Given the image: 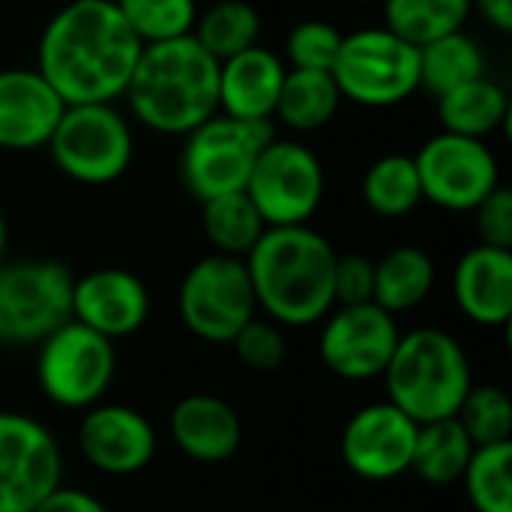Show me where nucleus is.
I'll return each instance as SVG.
<instances>
[{
	"label": "nucleus",
	"mask_w": 512,
	"mask_h": 512,
	"mask_svg": "<svg viewBox=\"0 0 512 512\" xmlns=\"http://www.w3.org/2000/svg\"><path fill=\"white\" fill-rule=\"evenodd\" d=\"M63 486V450L30 414L0 411V512H33Z\"/></svg>",
	"instance_id": "13"
},
{
	"label": "nucleus",
	"mask_w": 512,
	"mask_h": 512,
	"mask_svg": "<svg viewBox=\"0 0 512 512\" xmlns=\"http://www.w3.org/2000/svg\"><path fill=\"white\" fill-rule=\"evenodd\" d=\"M342 105V93L330 72L288 69L273 117L294 132L324 129Z\"/></svg>",
	"instance_id": "24"
},
{
	"label": "nucleus",
	"mask_w": 512,
	"mask_h": 512,
	"mask_svg": "<svg viewBox=\"0 0 512 512\" xmlns=\"http://www.w3.org/2000/svg\"><path fill=\"white\" fill-rule=\"evenodd\" d=\"M417 51H420V90H426L435 99L465 81L489 75L486 51L468 30L441 36Z\"/></svg>",
	"instance_id": "27"
},
{
	"label": "nucleus",
	"mask_w": 512,
	"mask_h": 512,
	"mask_svg": "<svg viewBox=\"0 0 512 512\" xmlns=\"http://www.w3.org/2000/svg\"><path fill=\"white\" fill-rule=\"evenodd\" d=\"M54 165L81 186L117 183L135 159V132L117 102L66 105L48 147Z\"/></svg>",
	"instance_id": "5"
},
{
	"label": "nucleus",
	"mask_w": 512,
	"mask_h": 512,
	"mask_svg": "<svg viewBox=\"0 0 512 512\" xmlns=\"http://www.w3.org/2000/svg\"><path fill=\"white\" fill-rule=\"evenodd\" d=\"M123 99L144 129L183 138L219 114V60L192 33L144 45Z\"/></svg>",
	"instance_id": "3"
},
{
	"label": "nucleus",
	"mask_w": 512,
	"mask_h": 512,
	"mask_svg": "<svg viewBox=\"0 0 512 512\" xmlns=\"http://www.w3.org/2000/svg\"><path fill=\"white\" fill-rule=\"evenodd\" d=\"M342 30L324 18H306L294 24L285 36V66L288 69H312L330 72L342 45Z\"/></svg>",
	"instance_id": "34"
},
{
	"label": "nucleus",
	"mask_w": 512,
	"mask_h": 512,
	"mask_svg": "<svg viewBox=\"0 0 512 512\" xmlns=\"http://www.w3.org/2000/svg\"><path fill=\"white\" fill-rule=\"evenodd\" d=\"M456 420L474 447L512 444V402L501 384H474Z\"/></svg>",
	"instance_id": "32"
},
{
	"label": "nucleus",
	"mask_w": 512,
	"mask_h": 512,
	"mask_svg": "<svg viewBox=\"0 0 512 512\" xmlns=\"http://www.w3.org/2000/svg\"><path fill=\"white\" fill-rule=\"evenodd\" d=\"M414 165L423 201L450 213H474V207L501 186V165L489 141L453 132L426 138Z\"/></svg>",
	"instance_id": "12"
},
{
	"label": "nucleus",
	"mask_w": 512,
	"mask_h": 512,
	"mask_svg": "<svg viewBox=\"0 0 512 512\" xmlns=\"http://www.w3.org/2000/svg\"><path fill=\"white\" fill-rule=\"evenodd\" d=\"M114 3L144 45L189 36L201 12L198 0H114Z\"/></svg>",
	"instance_id": "33"
},
{
	"label": "nucleus",
	"mask_w": 512,
	"mask_h": 512,
	"mask_svg": "<svg viewBox=\"0 0 512 512\" xmlns=\"http://www.w3.org/2000/svg\"><path fill=\"white\" fill-rule=\"evenodd\" d=\"M75 441L81 459L105 477H135L153 465L159 450L153 423L120 402H99L81 411Z\"/></svg>",
	"instance_id": "16"
},
{
	"label": "nucleus",
	"mask_w": 512,
	"mask_h": 512,
	"mask_svg": "<svg viewBox=\"0 0 512 512\" xmlns=\"http://www.w3.org/2000/svg\"><path fill=\"white\" fill-rule=\"evenodd\" d=\"M141 51L114 0H69L42 27L36 69L66 105L117 102Z\"/></svg>",
	"instance_id": "1"
},
{
	"label": "nucleus",
	"mask_w": 512,
	"mask_h": 512,
	"mask_svg": "<svg viewBox=\"0 0 512 512\" xmlns=\"http://www.w3.org/2000/svg\"><path fill=\"white\" fill-rule=\"evenodd\" d=\"M285 60L267 48L252 45L219 63V114L246 123H273L279 90L285 81Z\"/></svg>",
	"instance_id": "21"
},
{
	"label": "nucleus",
	"mask_w": 512,
	"mask_h": 512,
	"mask_svg": "<svg viewBox=\"0 0 512 512\" xmlns=\"http://www.w3.org/2000/svg\"><path fill=\"white\" fill-rule=\"evenodd\" d=\"M66 102L39 69H0V150L30 153L48 147Z\"/></svg>",
	"instance_id": "18"
},
{
	"label": "nucleus",
	"mask_w": 512,
	"mask_h": 512,
	"mask_svg": "<svg viewBox=\"0 0 512 512\" xmlns=\"http://www.w3.org/2000/svg\"><path fill=\"white\" fill-rule=\"evenodd\" d=\"M354 3H381V0H354Z\"/></svg>",
	"instance_id": "41"
},
{
	"label": "nucleus",
	"mask_w": 512,
	"mask_h": 512,
	"mask_svg": "<svg viewBox=\"0 0 512 512\" xmlns=\"http://www.w3.org/2000/svg\"><path fill=\"white\" fill-rule=\"evenodd\" d=\"M327 174L312 147L297 138H273L255 159L246 195L267 228L309 225L321 210Z\"/></svg>",
	"instance_id": "10"
},
{
	"label": "nucleus",
	"mask_w": 512,
	"mask_h": 512,
	"mask_svg": "<svg viewBox=\"0 0 512 512\" xmlns=\"http://www.w3.org/2000/svg\"><path fill=\"white\" fill-rule=\"evenodd\" d=\"M33 512H111L96 495L84 492V489H72V486H60L54 489Z\"/></svg>",
	"instance_id": "38"
},
{
	"label": "nucleus",
	"mask_w": 512,
	"mask_h": 512,
	"mask_svg": "<svg viewBox=\"0 0 512 512\" xmlns=\"http://www.w3.org/2000/svg\"><path fill=\"white\" fill-rule=\"evenodd\" d=\"M474 225L483 246L512 252V192L504 183L474 207Z\"/></svg>",
	"instance_id": "37"
},
{
	"label": "nucleus",
	"mask_w": 512,
	"mask_h": 512,
	"mask_svg": "<svg viewBox=\"0 0 512 512\" xmlns=\"http://www.w3.org/2000/svg\"><path fill=\"white\" fill-rule=\"evenodd\" d=\"M414 441L417 423L384 399L363 405L348 417L339 453L354 477L366 483H390L411 471Z\"/></svg>",
	"instance_id": "15"
},
{
	"label": "nucleus",
	"mask_w": 512,
	"mask_h": 512,
	"mask_svg": "<svg viewBox=\"0 0 512 512\" xmlns=\"http://www.w3.org/2000/svg\"><path fill=\"white\" fill-rule=\"evenodd\" d=\"M342 99L363 108H393L420 90V51L381 27H360L342 36L330 69Z\"/></svg>",
	"instance_id": "6"
},
{
	"label": "nucleus",
	"mask_w": 512,
	"mask_h": 512,
	"mask_svg": "<svg viewBox=\"0 0 512 512\" xmlns=\"http://www.w3.org/2000/svg\"><path fill=\"white\" fill-rule=\"evenodd\" d=\"M360 198L381 219H402L414 213L423 204L414 156L387 153L375 159L360 180Z\"/></svg>",
	"instance_id": "28"
},
{
	"label": "nucleus",
	"mask_w": 512,
	"mask_h": 512,
	"mask_svg": "<svg viewBox=\"0 0 512 512\" xmlns=\"http://www.w3.org/2000/svg\"><path fill=\"white\" fill-rule=\"evenodd\" d=\"M192 36L210 57H216L222 63V60L258 45L261 15L246 0H216L204 12H198Z\"/></svg>",
	"instance_id": "30"
},
{
	"label": "nucleus",
	"mask_w": 512,
	"mask_h": 512,
	"mask_svg": "<svg viewBox=\"0 0 512 512\" xmlns=\"http://www.w3.org/2000/svg\"><path fill=\"white\" fill-rule=\"evenodd\" d=\"M471 6L501 33L512 30V0H471Z\"/></svg>",
	"instance_id": "39"
},
{
	"label": "nucleus",
	"mask_w": 512,
	"mask_h": 512,
	"mask_svg": "<svg viewBox=\"0 0 512 512\" xmlns=\"http://www.w3.org/2000/svg\"><path fill=\"white\" fill-rule=\"evenodd\" d=\"M201 225L213 252L228 255V258H246L252 246L261 240V234L267 231L261 213L255 210L246 192H231V195L204 201Z\"/></svg>",
	"instance_id": "29"
},
{
	"label": "nucleus",
	"mask_w": 512,
	"mask_h": 512,
	"mask_svg": "<svg viewBox=\"0 0 512 512\" xmlns=\"http://www.w3.org/2000/svg\"><path fill=\"white\" fill-rule=\"evenodd\" d=\"M474 444L459 426L456 417L438 420V423H423L417 426V441H414V456H411V471L417 480L426 486H453L462 480Z\"/></svg>",
	"instance_id": "25"
},
{
	"label": "nucleus",
	"mask_w": 512,
	"mask_h": 512,
	"mask_svg": "<svg viewBox=\"0 0 512 512\" xmlns=\"http://www.w3.org/2000/svg\"><path fill=\"white\" fill-rule=\"evenodd\" d=\"M441 132L489 141L510 120V93L501 81L480 75L438 96Z\"/></svg>",
	"instance_id": "22"
},
{
	"label": "nucleus",
	"mask_w": 512,
	"mask_h": 512,
	"mask_svg": "<svg viewBox=\"0 0 512 512\" xmlns=\"http://www.w3.org/2000/svg\"><path fill=\"white\" fill-rule=\"evenodd\" d=\"M384 27L423 48L441 36L465 30L474 15L471 0H381Z\"/></svg>",
	"instance_id": "26"
},
{
	"label": "nucleus",
	"mask_w": 512,
	"mask_h": 512,
	"mask_svg": "<svg viewBox=\"0 0 512 512\" xmlns=\"http://www.w3.org/2000/svg\"><path fill=\"white\" fill-rule=\"evenodd\" d=\"M381 378L387 402L417 426L456 417L474 387L471 360L462 342L438 327L402 333Z\"/></svg>",
	"instance_id": "4"
},
{
	"label": "nucleus",
	"mask_w": 512,
	"mask_h": 512,
	"mask_svg": "<svg viewBox=\"0 0 512 512\" xmlns=\"http://www.w3.org/2000/svg\"><path fill=\"white\" fill-rule=\"evenodd\" d=\"M237 354V360L252 372H279L288 357V345L282 336V327L270 318H252L237 330V336L228 342Z\"/></svg>",
	"instance_id": "35"
},
{
	"label": "nucleus",
	"mask_w": 512,
	"mask_h": 512,
	"mask_svg": "<svg viewBox=\"0 0 512 512\" xmlns=\"http://www.w3.org/2000/svg\"><path fill=\"white\" fill-rule=\"evenodd\" d=\"M450 291L456 309L477 327L504 330L512 321V252L471 246L453 267Z\"/></svg>",
	"instance_id": "19"
},
{
	"label": "nucleus",
	"mask_w": 512,
	"mask_h": 512,
	"mask_svg": "<svg viewBox=\"0 0 512 512\" xmlns=\"http://www.w3.org/2000/svg\"><path fill=\"white\" fill-rule=\"evenodd\" d=\"M150 291L123 267H99L72 282V321L117 342L135 336L150 318Z\"/></svg>",
	"instance_id": "17"
},
{
	"label": "nucleus",
	"mask_w": 512,
	"mask_h": 512,
	"mask_svg": "<svg viewBox=\"0 0 512 512\" xmlns=\"http://www.w3.org/2000/svg\"><path fill=\"white\" fill-rule=\"evenodd\" d=\"M459 483L474 512H512V444L477 447Z\"/></svg>",
	"instance_id": "31"
},
{
	"label": "nucleus",
	"mask_w": 512,
	"mask_h": 512,
	"mask_svg": "<svg viewBox=\"0 0 512 512\" xmlns=\"http://www.w3.org/2000/svg\"><path fill=\"white\" fill-rule=\"evenodd\" d=\"M372 294H375V261L360 252L336 255V270H333L336 306L372 303Z\"/></svg>",
	"instance_id": "36"
},
{
	"label": "nucleus",
	"mask_w": 512,
	"mask_h": 512,
	"mask_svg": "<svg viewBox=\"0 0 512 512\" xmlns=\"http://www.w3.org/2000/svg\"><path fill=\"white\" fill-rule=\"evenodd\" d=\"M399 336L396 318L375 303L333 306L321 321L318 357L342 381H375L384 375Z\"/></svg>",
	"instance_id": "14"
},
{
	"label": "nucleus",
	"mask_w": 512,
	"mask_h": 512,
	"mask_svg": "<svg viewBox=\"0 0 512 512\" xmlns=\"http://www.w3.org/2000/svg\"><path fill=\"white\" fill-rule=\"evenodd\" d=\"M183 327L210 345H228L243 324L258 315L255 291L243 258L204 255L195 261L177 291Z\"/></svg>",
	"instance_id": "11"
},
{
	"label": "nucleus",
	"mask_w": 512,
	"mask_h": 512,
	"mask_svg": "<svg viewBox=\"0 0 512 512\" xmlns=\"http://www.w3.org/2000/svg\"><path fill=\"white\" fill-rule=\"evenodd\" d=\"M438 282L432 255L420 246H396L375 261V294L372 303L384 312L405 315L423 306Z\"/></svg>",
	"instance_id": "23"
},
{
	"label": "nucleus",
	"mask_w": 512,
	"mask_h": 512,
	"mask_svg": "<svg viewBox=\"0 0 512 512\" xmlns=\"http://www.w3.org/2000/svg\"><path fill=\"white\" fill-rule=\"evenodd\" d=\"M273 138V123H246L213 114L183 135L180 180L186 192L201 204L219 195L246 192L252 165Z\"/></svg>",
	"instance_id": "7"
},
{
	"label": "nucleus",
	"mask_w": 512,
	"mask_h": 512,
	"mask_svg": "<svg viewBox=\"0 0 512 512\" xmlns=\"http://www.w3.org/2000/svg\"><path fill=\"white\" fill-rule=\"evenodd\" d=\"M6 246H9V225H6V213L0 207V264L6 261Z\"/></svg>",
	"instance_id": "40"
},
{
	"label": "nucleus",
	"mask_w": 512,
	"mask_h": 512,
	"mask_svg": "<svg viewBox=\"0 0 512 512\" xmlns=\"http://www.w3.org/2000/svg\"><path fill=\"white\" fill-rule=\"evenodd\" d=\"M117 375V348L78 321H66L36 345L39 393L63 411H87L105 399Z\"/></svg>",
	"instance_id": "8"
},
{
	"label": "nucleus",
	"mask_w": 512,
	"mask_h": 512,
	"mask_svg": "<svg viewBox=\"0 0 512 512\" xmlns=\"http://www.w3.org/2000/svg\"><path fill=\"white\" fill-rule=\"evenodd\" d=\"M174 447L198 465H222L243 444V420L231 402L213 393H189L168 414Z\"/></svg>",
	"instance_id": "20"
},
{
	"label": "nucleus",
	"mask_w": 512,
	"mask_h": 512,
	"mask_svg": "<svg viewBox=\"0 0 512 512\" xmlns=\"http://www.w3.org/2000/svg\"><path fill=\"white\" fill-rule=\"evenodd\" d=\"M72 270L51 258L0 264V342L39 345L72 321Z\"/></svg>",
	"instance_id": "9"
},
{
	"label": "nucleus",
	"mask_w": 512,
	"mask_h": 512,
	"mask_svg": "<svg viewBox=\"0 0 512 512\" xmlns=\"http://www.w3.org/2000/svg\"><path fill=\"white\" fill-rule=\"evenodd\" d=\"M333 243L312 225L267 228L243 258L255 303L279 327H315L336 306Z\"/></svg>",
	"instance_id": "2"
}]
</instances>
